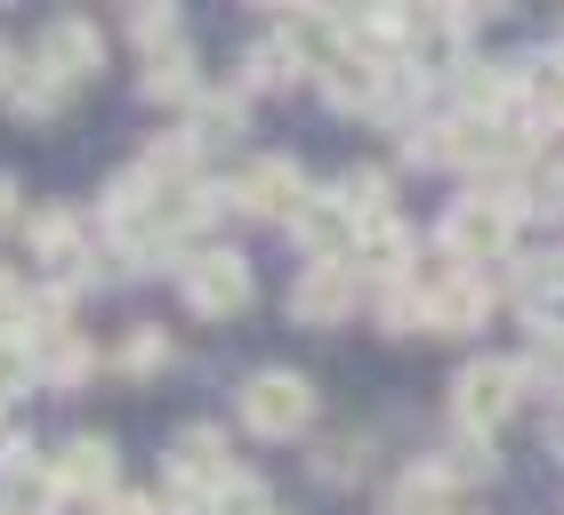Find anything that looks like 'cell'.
Returning a JSON list of instances; mask_svg holds the SVG:
<instances>
[{
	"label": "cell",
	"mask_w": 564,
	"mask_h": 515,
	"mask_svg": "<svg viewBox=\"0 0 564 515\" xmlns=\"http://www.w3.org/2000/svg\"><path fill=\"white\" fill-rule=\"evenodd\" d=\"M291 73H306L299 65V48L282 41V33H267L259 48H250V65H242V81H291Z\"/></svg>",
	"instance_id": "23"
},
{
	"label": "cell",
	"mask_w": 564,
	"mask_h": 515,
	"mask_svg": "<svg viewBox=\"0 0 564 515\" xmlns=\"http://www.w3.org/2000/svg\"><path fill=\"white\" fill-rule=\"evenodd\" d=\"M57 459H41L33 443H9V459H0V515H48V500H57Z\"/></svg>",
	"instance_id": "9"
},
{
	"label": "cell",
	"mask_w": 564,
	"mask_h": 515,
	"mask_svg": "<svg viewBox=\"0 0 564 515\" xmlns=\"http://www.w3.org/2000/svg\"><path fill=\"white\" fill-rule=\"evenodd\" d=\"M468 9H420L412 17V48H403V65L435 81V73H468Z\"/></svg>",
	"instance_id": "5"
},
{
	"label": "cell",
	"mask_w": 564,
	"mask_h": 515,
	"mask_svg": "<svg viewBox=\"0 0 564 515\" xmlns=\"http://www.w3.org/2000/svg\"><path fill=\"white\" fill-rule=\"evenodd\" d=\"M24 234H33V250H41V266H48V291H73V282L89 274V226L65 210V201H41L33 218H24Z\"/></svg>",
	"instance_id": "4"
},
{
	"label": "cell",
	"mask_w": 564,
	"mask_h": 515,
	"mask_svg": "<svg viewBox=\"0 0 564 515\" xmlns=\"http://www.w3.org/2000/svg\"><path fill=\"white\" fill-rule=\"evenodd\" d=\"M517 201H500V194H468V201H452L444 210V250L459 258V266H500L508 242H517Z\"/></svg>",
	"instance_id": "1"
},
{
	"label": "cell",
	"mask_w": 564,
	"mask_h": 515,
	"mask_svg": "<svg viewBox=\"0 0 564 515\" xmlns=\"http://www.w3.org/2000/svg\"><path fill=\"white\" fill-rule=\"evenodd\" d=\"M97 371V347L73 339V330H41V379L48 386H82Z\"/></svg>",
	"instance_id": "16"
},
{
	"label": "cell",
	"mask_w": 564,
	"mask_h": 515,
	"mask_svg": "<svg viewBox=\"0 0 564 515\" xmlns=\"http://www.w3.org/2000/svg\"><path fill=\"white\" fill-rule=\"evenodd\" d=\"M235 201H242V210H259V218H299L306 210V177H299V162H250Z\"/></svg>",
	"instance_id": "11"
},
{
	"label": "cell",
	"mask_w": 564,
	"mask_h": 515,
	"mask_svg": "<svg viewBox=\"0 0 564 515\" xmlns=\"http://www.w3.org/2000/svg\"><path fill=\"white\" fill-rule=\"evenodd\" d=\"M388 89H395V81L379 73V57H364V48H347V57L323 73V97H330L339 113H371V106H388Z\"/></svg>",
	"instance_id": "12"
},
{
	"label": "cell",
	"mask_w": 564,
	"mask_h": 515,
	"mask_svg": "<svg viewBox=\"0 0 564 515\" xmlns=\"http://www.w3.org/2000/svg\"><path fill=\"white\" fill-rule=\"evenodd\" d=\"M330 194H339L347 210H355V226L388 210V177H379V169H347V177H339V186H330Z\"/></svg>",
	"instance_id": "22"
},
{
	"label": "cell",
	"mask_w": 564,
	"mask_h": 515,
	"mask_svg": "<svg viewBox=\"0 0 564 515\" xmlns=\"http://www.w3.org/2000/svg\"><path fill=\"white\" fill-rule=\"evenodd\" d=\"M145 97H194V57L186 48H162V57H145Z\"/></svg>",
	"instance_id": "21"
},
{
	"label": "cell",
	"mask_w": 564,
	"mask_h": 515,
	"mask_svg": "<svg viewBox=\"0 0 564 515\" xmlns=\"http://www.w3.org/2000/svg\"><path fill=\"white\" fill-rule=\"evenodd\" d=\"M355 291H364V274H355V266H306L291 282V322H306V330L347 322L355 315Z\"/></svg>",
	"instance_id": "7"
},
{
	"label": "cell",
	"mask_w": 564,
	"mask_h": 515,
	"mask_svg": "<svg viewBox=\"0 0 564 515\" xmlns=\"http://www.w3.org/2000/svg\"><path fill=\"white\" fill-rule=\"evenodd\" d=\"M97 515H162V507H153V500H106Z\"/></svg>",
	"instance_id": "33"
},
{
	"label": "cell",
	"mask_w": 564,
	"mask_h": 515,
	"mask_svg": "<svg viewBox=\"0 0 564 515\" xmlns=\"http://www.w3.org/2000/svg\"><path fill=\"white\" fill-rule=\"evenodd\" d=\"M57 483L82 492V500L113 492V443H106V435H73V443L57 451Z\"/></svg>",
	"instance_id": "14"
},
{
	"label": "cell",
	"mask_w": 564,
	"mask_h": 515,
	"mask_svg": "<svg viewBox=\"0 0 564 515\" xmlns=\"http://www.w3.org/2000/svg\"><path fill=\"white\" fill-rule=\"evenodd\" d=\"M153 507H170V515H210V507H218V492H202L194 475L162 468V492H153Z\"/></svg>",
	"instance_id": "24"
},
{
	"label": "cell",
	"mask_w": 564,
	"mask_h": 515,
	"mask_svg": "<svg viewBox=\"0 0 564 515\" xmlns=\"http://www.w3.org/2000/svg\"><path fill=\"white\" fill-rule=\"evenodd\" d=\"M532 371H541V379H564V339H541V347H532Z\"/></svg>",
	"instance_id": "30"
},
{
	"label": "cell",
	"mask_w": 564,
	"mask_h": 515,
	"mask_svg": "<svg viewBox=\"0 0 564 515\" xmlns=\"http://www.w3.org/2000/svg\"><path fill=\"white\" fill-rule=\"evenodd\" d=\"M524 106L541 113V121H564V48H556V57H541V65L524 73Z\"/></svg>",
	"instance_id": "19"
},
{
	"label": "cell",
	"mask_w": 564,
	"mask_h": 515,
	"mask_svg": "<svg viewBox=\"0 0 564 515\" xmlns=\"http://www.w3.org/2000/svg\"><path fill=\"white\" fill-rule=\"evenodd\" d=\"M291 234L315 250V266H347V258H355V210L339 194H306V210L291 218Z\"/></svg>",
	"instance_id": "10"
},
{
	"label": "cell",
	"mask_w": 564,
	"mask_h": 515,
	"mask_svg": "<svg viewBox=\"0 0 564 515\" xmlns=\"http://www.w3.org/2000/svg\"><path fill=\"white\" fill-rule=\"evenodd\" d=\"M549 435H556V451H564V410H556V427H549Z\"/></svg>",
	"instance_id": "34"
},
{
	"label": "cell",
	"mask_w": 564,
	"mask_h": 515,
	"mask_svg": "<svg viewBox=\"0 0 564 515\" xmlns=\"http://www.w3.org/2000/svg\"><path fill=\"white\" fill-rule=\"evenodd\" d=\"M0 226H17V177L0 169Z\"/></svg>",
	"instance_id": "32"
},
{
	"label": "cell",
	"mask_w": 564,
	"mask_h": 515,
	"mask_svg": "<svg viewBox=\"0 0 564 515\" xmlns=\"http://www.w3.org/2000/svg\"><path fill=\"white\" fill-rule=\"evenodd\" d=\"M9 106H17L24 121H48V113L65 106V81H57V73H41V65H24V81L9 89Z\"/></svg>",
	"instance_id": "20"
},
{
	"label": "cell",
	"mask_w": 564,
	"mask_h": 515,
	"mask_svg": "<svg viewBox=\"0 0 564 515\" xmlns=\"http://www.w3.org/2000/svg\"><path fill=\"white\" fill-rule=\"evenodd\" d=\"M355 468H364V451H355V443H323V459H315V475H323V483H347Z\"/></svg>",
	"instance_id": "29"
},
{
	"label": "cell",
	"mask_w": 564,
	"mask_h": 515,
	"mask_svg": "<svg viewBox=\"0 0 564 515\" xmlns=\"http://www.w3.org/2000/svg\"><path fill=\"white\" fill-rule=\"evenodd\" d=\"M306 419H315V386H306L299 371H250L242 379V427L250 435L291 443V435H306Z\"/></svg>",
	"instance_id": "3"
},
{
	"label": "cell",
	"mask_w": 564,
	"mask_h": 515,
	"mask_svg": "<svg viewBox=\"0 0 564 515\" xmlns=\"http://www.w3.org/2000/svg\"><path fill=\"white\" fill-rule=\"evenodd\" d=\"M97 57H106V33H97V24L89 17H48L41 24V73H57V81L73 89V81H82V73H97Z\"/></svg>",
	"instance_id": "8"
},
{
	"label": "cell",
	"mask_w": 564,
	"mask_h": 515,
	"mask_svg": "<svg viewBox=\"0 0 564 515\" xmlns=\"http://www.w3.org/2000/svg\"><path fill=\"white\" fill-rule=\"evenodd\" d=\"M210 515H274V500H267V483H259V475H235V483L218 492Z\"/></svg>",
	"instance_id": "26"
},
{
	"label": "cell",
	"mask_w": 564,
	"mask_h": 515,
	"mask_svg": "<svg viewBox=\"0 0 564 515\" xmlns=\"http://www.w3.org/2000/svg\"><path fill=\"white\" fill-rule=\"evenodd\" d=\"M524 395V363H500V354H484V363H468L452 379V419L476 435V443H492V427L517 410Z\"/></svg>",
	"instance_id": "2"
},
{
	"label": "cell",
	"mask_w": 564,
	"mask_h": 515,
	"mask_svg": "<svg viewBox=\"0 0 564 515\" xmlns=\"http://www.w3.org/2000/svg\"><path fill=\"white\" fill-rule=\"evenodd\" d=\"M452 492H459V483L435 468V459H420V468L395 483V500H388V507H395V515H459V507H452Z\"/></svg>",
	"instance_id": "15"
},
{
	"label": "cell",
	"mask_w": 564,
	"mask_h": 515,
	"mask_svg": "<svg viewBox=\"0 0 564 515\" xmlns=\"http://www.w3.org/2000/svg\"><path fill=\"white\" fill-rule=\"evenodd\" d=\"M24 322H33V291L0 266V330H24Z\"/></svg>",
	"instance_id": "28"
},
{
	"label": "cell",
	"mask_w": 564,
	"mask_h": 515,
	"mask_svg": "<svg viewBox=\"0 0 564 515\" xmlns=\"http://www.w3.org/2000/svg\"><path fill=\"white\" fill-rule=\"evenodd\" d=\"M242 129V97H210V106L194 113V145H218V138H235Z\"/></svg>",
	"instance_id": "25"
},
{
	"label": "cell",
	"mask_w": 564,
	"mask_h": 515,
	"mask_svg": "<svg viewBox=\"0 0 564 515\" xmlns=\"http://www.w3.org/2000/svg\"><path fill=\"white\" fill-rule=\"evenodd\" d=\"M186 298H194V315H242L250 306V266L235 250H194L186 258Z\"/></svg>",
	"instance_id": "6"
},
{
	"label": "cell",
	"mask_w": 564,
	"mask_h": 515,
	"mask_svg": "<svg viewBox=\"0 0 564 515\" xmlns=\"http://www.w3.org/2000/svg\"><path fill=\"white\" fill-rule=\"evenodd\" d=\"M130 33L162 57V48H177V9H130Z\"/></svg>",
	"instance_id": "27"
},
{
	"label": "cell",
	"mask_w": 564,
	"mask_h": 515,
	"mask_svg": "<svg viewBox=\"0 0 564 515\" xmlns=\"http://www.w3.org/2000/svg\"><path fill=\"white\" fill-rule=\"evenodd\" d=\"M177 475H194L202 492H226L242 468H235V451H226V435L218 427H177V459H170Z\"/></svg>",
	"instance_id": "13"
},
{
	"label": "cell",
	"mask_w": 564,
	"mask_h": 515,
	"mask_svg": "<svg viewBox=\"0 0 564 515\" xmlns=\"http://www.w3.org/2000/svg\"><path fill=\"white\" fill-rule=\"evenodd\" d=\"M170 363V339L153 322H130V339L113 347V371H130V379H145V371H162Z\"/></svg>",
	"instance_id": "18"
},
{
	"label": "cell",
	"mask_w": 564,
	"mask_h": 515,
	"mask_svg": "<svg viewBox=\"0 0 564 515\" xmlns=\"http://www.w3.org/2000/svg\"><path fill=\"white\" fill-rule=\"evenodd\" d=\"M41 379V330H0V395H24Z\"/></svg>",
	"instance_id": "17"
},
{
	"label": "cell",
	"mask_w": 564,
	"mask_h": 515,
	"mask_svg": "<svg viewBox=\"0 0 564 515\" xmlns=\"http://www.w3.org/2000/svg\"><path fill=\"white\" fill-rule=\"evenodd\" d=\"M17 81H24V65H17V48L0 41V89H17Z\"/></svg>",
	"instance_id": "31"
}]
</instances>
